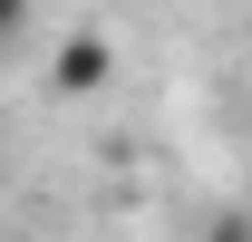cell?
Masks as SVG:
<instances>
[{
  "label": "cell",
  "mask_w": 252,
  "mask_h": 242,
  "mask_svg": "<svg viewBox=\"0 0 252 242\" xmlns=\"http://www.w3.org/2000/svg\"><path fill=\"white\" fill-rule=\"evenodd\" d=\"M107 78H117V39L107 30H68L59 49H49V97H68V107H88Z\"/></svg>",
  "instance_id": "cell-1"
},
{
  "label": "cell",
  "mask_w": 252,
  "mask_h": 242,
  "mask_svg": "<svg viewBox=\"0 0 252 242\" xmlns=\"http://www.w3.org/2000/svg\"><path fill=\"white\" fill-rule=\"evenodd\" d=\"M20 30H30V0H0V49H20Z\"/></svg>",
  "instance_id": "cell-2"
}]
</instances>
